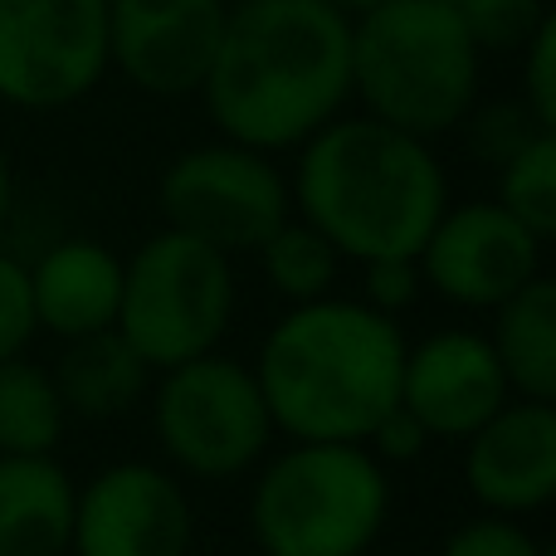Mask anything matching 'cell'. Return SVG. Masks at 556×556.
Segmentation results:
<instances>
[{
  "instance_id": "cell-12",
  "label": "cell",
  "mask_w": 556,
  "mask_h": 556,
  "mask_svg": "<svg viewBox=\"0 0 556 556\" xmlns=\"http://www.w3.org/2000/svg\"><path fill=\"white\" fill-rule=\"evenodd\" d=\"M225 20V0H108V68L152 98H191L215 64Z\"/></svg>"
},
{
  "instance_id": "cell-30",
  "label": "cell",
  "mask_w": 556,
  "mask_h": 556,
  "mask_svg": "<svg viewBox=\"0 0 556 556\" xmlns=\"http://www.w3.org/2000/svg\"><path fill=\"white\" fill-rule=\"evenodd\" d=\"M327 5H337V10H342V15H362V10L386 5V0H327Z\"/></svg>"
},
{
  "instance_id": "cell-20",
  "label": "cell",
  "mask_w": 556,
  "mask_h": 556,
  "mask_svg": "<svg viewBox=\"0 0 556 556\" xmlns=\"http://www.w3.org/2000/svg\"><path fill=\"white\" fill-rule=\"evenodd\" d=\"M254 260H260L264 283H269L288 307L313 303V298H327L337 288L342 264H346L342 254H337L307 220H298V215H288V220L278 225L269 240L254 250Z\"/></svg>"
},
{
  "instance_id": "cell-29",
  "label": "cell",
  "mask_w": 556,
  "mask_h": 556,
  "mask_svg": "<svg viewBox=\"0 0 556 556\" xmlns=\"http://www.w3.org/2000/svg\"><path fill=\"white\" fill-rule=\"evenodd\" d=\"M10 205H15V176H10V156H5V147H0V235H5V225H10Z\"/></svg>"
},
{
  "instance_id": "cell-17",
  "label": "cell",
  "mask_w": 556,
  "mask_h": 556,
  "mask_svg": "<svg viewBox=\"0 0 556 556\" xmlns=\"http://www.w3.org/2000/svg\"><path fill=\"white\" fill-rule=\"evenodd\" d=\"M49 376L59 386L68 420L74 415L78 420H117V415H127L132 405L147 401L156 371L127 346V337L117 327H108V332H88L64 342Z\"/></svg>"
},
{
  "instance_id": "cell-9",
  "label": "cell",
  "mask_w": 556,
  "mask_h": 556,
  "mask_svg": "<svg viewBox=\"0 0 556 556\" xmlns=\"http://www.w3.org/2000/svg\"><path fill=\"white\" fill-rule=\"evenodd\" d=\"M108 78V0H0V103L74 108Z\"/></svg>"
},
{
  "instance_id": "cell-28",
  "label": "cell",
  "mask_w": 556,
  "mask_h": 556,
  "mask_svg": "<svg viewBox=\"0 0 556 556\" xmlns=\"http://www.w3.org/2000/svg\"><path fill=\"white\" fill-rule=\"evenodd\" d=\"M362 444L371 450L376 464H415V459H425V454H430L434 440H430V430H425V425L415 420L401 401H395L391 410L371 425V434H366Z\"/></svg>"
},
{
  "instance_id": "cell-10",
  "label": "cell",
  "mask_w": 556,
  "mask_h": 556,
  "mask_svg": "<svg viewBox=\"0 0 556 556\" xmlns=\"http://www.w3.org/2000/svg\"><path fill=\"white\" fill-rule=\"evenodd\" d=\"M542 250L547 240L513 220L498 201H450L434 230L425 235L415 264L425 288H434L444 303L493 313L542 274Z\"/></svg>"
},
{
  "instance_id": "cell-23",
  "label": "cell",
  "mask_w": 556,
  "mask_h": 556,
  "mask_svg": "<svg viewBox=\"0 0 556 556\" xmlns=\"http://www.w3.org/2000/svg\"><path fill=\"white\" fill-rule=\"evenodd\" d=\"M454 132H464L469 156H479V162H489L493 172H498L513 152H522L532 137L552 132V127H542L538 117L522 108V98H498V103H473Z\"/></svg>"
},
{
  "instance_id": "cell-2",
  "label": "cell",
  "mask_w": 556,
  "mask_h": 556,
  "mask_svg": "<svg viewBox=\"0 0 556 556\" xmlns=\"http://www.w3.org/2000/svg\"><path fill=\"white\" fill-rule=\"evenodd\" d=\"M288 195L342 260H415L450 205V176L425 137L342 113L298 147Z\"/></svg>"
},
{
  "instance_id": "cell-14",
  "label": "cell",
  "mask_w": 556,
  "mask_h": 556,
  "mask_svg": "<svg viewBox=\"0 0 556 556\" xmlns=\"http://www.w3.org/2000/svg\"><path fill=\"white\" fill-rule=\"evenodd\" d=\"M464 489L483 513L532 518L556 498V405L513 395L464 440Z\"/></svg>"
},
{
  "instance_id": "cell-3",
  "label": "cell",
  "mask_w": 556,
  "mask_h": 556,
  "mask_svg": "<svg viewBox=\"0 0 556 556\" xmlns=\"http://www.w3.org/2000/svg\"><path fill=\"white\" fill-rule=\"evenodd\" d=\"M405 332L362 298H313L264 332L254 381L283 440L362 444L401 401Z\"/></svg>"
},
{
  "instance_id": "cell-31",
  "label": "cell",
  "mask_w": 556,
  "mask_h": 556,
  "mask_svg": "<svg viewBox=\"0 0 556 556\" xmlns=\"http://www.w3.org/2000/svg\"><path fill=\"white\" fill-rule=\"evenodd\" d=\"M225 5H230V10H235V5H260V0H225Z\"/></svg>"
},
{
  "instance_id": "cell-13",
  "label": "cell",
  "mask_w": 556,
  "mask_h": 556,
  "mask_svg": "<svg viewBox=\"0 0 556 556\" xmlns=\"http://www.w3.org/2000/svg\"><path fill=\"white\" fill-rule=\"evenodd\" d=\"M513 401L508 376L489 346V332L444 327L405 346L401 405L430 430V440L464 444L489 415Z\"/></svg>"
},
{
  "instance_id": "cell-21",
  "label": "cell",
  "mask_w": 556,
  "mask_h": 556,
  "mask_svg": "<svg viewBox=\"0 0 556 556\" xmlns=\"http://www.w3.org/2000/svg\"><path fill=\"white\" fill-rule=\"evenodd\" d=\"M493 201L522 220L538 240L556 235V132L532 137L522 152L498 166V195Z\"/></svg>"
},
{
  "instance_id": "cell-4",
  "label": "cell",
  "mask_w": 556,
  "mask_h": 556,
  "mask_svg": "<svg viewBox=\"0 0 556 556\" xmlns=\"http://www.w3.org/2000/svg\"><path fill=\"white\" fill-rule=\"evenodd\" d=\"M483 54L450 0H386L352 15V98L410 137L454 132L479 103Z\"/></svg>"
},
{
  "instance_id": "cell-22",
  "label": "cell",
  "mask_w": 556,
  "mask_h": 556,
  "mask_svg": "<svg viewBox=\"0 0 556 556\" xmlns=\"http://www.w3.org/2000/svg\"><path fill=\"white\" fill-rule=\"evenodd\" d=\"M479 54H518L552 20L547 0H450Z\"/></svg>"
},
{
  "instance_id": "cell-19",
  "label": "cell",
  "mask_w": 556,
  "mask_h": 556,
  "mask_svg": "<svg viewBox=\"0 0 556 556\" xmlns=\"http://www.w3.org/2000/svg\"><path fill=\"white\" fill-rule=\"evenodd\" d=\"M68 410L49 366L25 352L0 362V454H54L64 444Z\"/></svg>"
},
{
  "instance_id": "cell-5",
  "label": "cell",
  "mask_w": 556,
  "mask_h": 556,
  "mask_svg": "<svg viewBox=\"0 0 556 556\" xmlns=\"http://www.w3.org/2000/svg\"><path fill=\"white\" fill-rule=\"evenodd\" d=\"M391 518V479L366 444L288 440L250 493L260 556H366Z\"/></svg>"
},
{
  "instance_id": "cell-32",
  "label": "cell",
  "mask_w": 556,
  "mask_h": 556,
  "mask_svg": "<svg viewBox=\"0 0 556 556\" xmlns=\"http://www.w3.org/2000/svg\"><path fill=\"white\" fill-rule=\"evenodd\" d=\"M366 556H376V552H366Z\"/></svg>"
},
{
  "instance_id": "cell-27",
  "label": "cell",
  "mask_w": 556,
  "mask_h": 556,
  "mask_svg": "<svg viewBox=\"0 0 556 556\" xmlns=\"http://www.w3.org/2000/svg\"><path fill=\"white\" fill-rule=\"evenodd\" d=\"M425 293V278H420V264L415 260H366L362 264V303L376 307V313L395 317L410 313Z\"/></svg>"
},
{
  "instance_id": "cell-26",
  "label": "cell",
  "mask_w": 556,
  "mask_h": 556,
  "mask_svg": "<svg viewBox=\"0 0 556 556\" xmlns=\"http://www.w3.org/2000/svg\"><path fill=\"white\" fill-rule=\"evenodd\" d=\"M35 303H29V269L25 260L0 250V362L20 356L35 337Z\"/></svg>"
},
{
  "instance_id": "cell-8",
  "label": "cell",
  "mask_w": 556,
  "mask_h": 556,
  "mask_svg": "<svg viewBox=\"0 0 556 556\" xmlns=\"http://www.w3.org/2000/svg\"><path fill=\"white\" fill-rule=\"evenodd\" d=\"M166 230L211 244L220 254H254L293 215L288 176L269 152L240 142L186 147L156 181Z\"/></svg>"
},
{
  "instance_id": "cell-16",
  "label": "cell",
  "mask_w": 556,
  "mask_h": 556,
  "mask_svg": "<svg viewBox=\"0 0 556 556\" xmlns=\"http://www.w3.org/2000/svg\"><path fill=\"white\" fill-rule=\"evenodd\" d=\"M74 498L54 454H0V556H68Z\"/></svg>"
},
{
  "instance_id": "cell-6",
  "label": "cell",
  "mask_w": 556,
  "mask_h": 556,
  "mask_svg": "<svg viewBox=\"0 0 556 556\" xmlns=\"http://www.w3.org/2000/svg\"><path fill=\"white\" fill-rule=\"evenodd\" d=\"M235 260L181 230H156L123 260L117 332L152 371L220 352L235 323Z\"/></svg>"
},
{
  "instance_id": "cell-25",
  "label": "cell",
  "mask_w": 556,
  "mask_h": 556,
  "mask_svg": "<svg viewBox=\"0 0 556 556\" xmlns=\"http://www.w3.org/2000/svg\"><path fill=\"white\" fill-rule=\"evenodd\" d=\"M518 64H522V88H518L522 108L556 132V15L518 49Z\"/></svg>"
},
{
  "instance_id": "cell-24",
  "label": "cell",
  "mask_w": 556,
  "mask_h": 556,
  "mask_svg": "<svg viewBox=\"0 0 556 556\" xmlns=\"http://www.w3.org/2000/svg\"><path fill=\"white\" fill-rule=\"evenodd\" d=\"M440 556H556L547 542H538L522 518H498V513H479V518L459 522L444 538Z\"/></svg>"
},
{
  "instance_id": "cell-11",
  "label": "cell",
  "mask_w": 556,
  "mask_h": 556,
  "mask_svg": "<svg viewBox=\"0 0 556 556\" xmlns=\"http://www.w3.org/2000/svg\"><path fill=\"white\" fill-rule=\"evenodd\" d=\"M191 498L162 464H108L74 498L68 556H191Z\"/></svg>"
},
{
  "instance_id": "cell-7",
  "label": "cell",
  "mask_w": 556,
  "mask_h": 556,
  "mask_svg": "<svg viewBox=\"0 0 556 556\" xmlns=\"http://www.w3.org/2000/svg\"><path fill=\"white\" fill-rule=\"evenodd\" d=\"M152 434L172 473L201 483H230L260 469L274 450V420L254 366L205 352L152 376Z\"/></svg>"
},
{
  "instance_id": "cell-15",
  "label": "cell",
  "mask_w": 556,
  "mask_h": 556,
  "mask_svg": "<svg viewBox=\"0 0 556 556\" xmlns=\"http://www.w3.org/2000/svg\"><path fill=\"white\" fill-rule=\"evenodd\" d=\"M29 269L35 327L59 342L108 332L123 303V260L103 240H59Z\"/></svg>"
},
{
  "instance_id": "cell-18",
  "label": "cell",
  "mask_w": 556,
  "mask_h": 556,
  "mask_svg": "<svg viewBox=\"0 0 556 556\" xmlns=\"http://www.w3.org/2000/svg\"><path fill=\"white\" fill-rule=\"evenodd\" d=\"M489 346L513 395L556 405V283L547 274H538L508 303L493 307Z\"/></svg>"
},
{
  "instance_id": "cell-1",
  "label": "cell",
  "mask_w": 556,
  "mask_h": 556,
  "mask_svg": "<svg viewBox=\"0 0 556 556\" xmlns=\"http://www.w3.org/2000/svg\"><path fill=\"white\" fill-rule=\"evenodd\" d=\"M201 98L225 142L298 152L352 103V15L327 0L235 5Z\"/></svg>"
}]
</instances>
